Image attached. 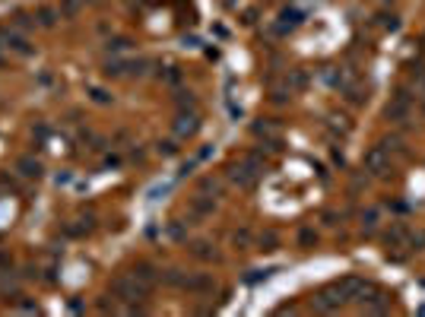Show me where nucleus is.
<instances>
[{"instance_id":"nucleus-8","label":"nucleus","mask_w":425,"mask_h":317,"mask_svg":"<svg viewBox=\"0 0 425 317\" xmlns=\"http://www.w3.org/2000/svg\"><path fill=\"white\" fill-rule=\"evenodd\" d=\"M276 241H280V238H276V232H267V235L261 238V245H264V251H273V248H276Z\"/></svg>"},{"instance_id":"nucleus-7","label":"nucleus","mask_w":425,"mask_h":317,"mask_svg":"<svg viewBox=\"0 0 425 317\" xmlns=\"http://www.w3.org/2000/svg\"><path fill=\"white\" fill-rule=\"evenodd\" d=\"M194 254H197L200 260H213V257H216V251L207 245V241H200V245H194Z\"/></svg>"},{"instance_id":"nucleus-6","label":"nucleus","mask_w":425,"mask_h":317,"mask_svg":"<svg viewBox=\"0 0 425 317\" xmlns=\"http://www.w3.org/2000/svg\"><path fill=\"white\" fill-rule=\"evenodd\" d=\"M20 169H23L26 178H39V172H42V169H39V162H32V159H23V162H20Z\"/></svg>"},{"instance_id":"nucleus-1","label":"nucleus","mask_w":425,"mask_h":317,"mask_svg":"<svg viewBox=\"0 0 425 317\" xmlns=\"http://www.w3.org/2000/svg\"><path fill=\"white\" fill-rule=\"evenodd\" d=\"M387 169H391V149H387V146L368 149V156H365V172H372V175L378 178V175H384Z\"/></svg>"},{"instance_id":"nucleus-4","label":"nucleus","mask_w":425,"mask_h":317,"mask_svg":"<svg viewBox=\"0 0 425 317\" xmlns=\"http://www.w3.org/2000/svg\"><path fill=\"white\" fill-rule=\"evenodd\" d=\"M406 108H410V102H406V96H400L391 108H387V118H391V121H400V118L406 115Z\"/></svg>"},{"instance_id":"nucleus-5","label":"nucleus","mask_w":425,"mask_h":317,"mask_svg":"<svg viewBox=\"0 0 425 317\" xmlns=\"http://www.w3.org/2000/svg\"><path fill=\"white\" fill-rule=\"evenodd\" d=\"M175 130H178V134H181V137H191V134H194V130H197V121H194V118H178V124H175Z\"/></svg>"},{"instance_id":"nucleus-3","label":"nucleus","mask_w":425,"mask_h":317,"mask_svg":"<svg viewBox=\"0 0 425 317\" xmlns=\"http://www.w3.org/2000/svg\"><path fill=\"white\" fill-rule=\"evenodd\" d=\"M184 289H191V292H213V279L210 276H191V279H184Z\"/></svg>"},{"instance_id":"nucleus-2","label":"nucleus","mask_w":425,"mask_h":317,"mask_svg":"<svg viewBox=\"0 0 425 317\" xmlns=\"http://www.w3.org/2000/svg\"><path fill=\"white\" fill-rule=\"evenodd\" d=\"M254 175H257V165H232V181L242 184V188H251L254 184Z\"/></svg>"},{"instance_id":"nucleus-12","label":"nucleus","mask_w":425,"mask_h":317,"mask_svg":"<svg viewBox=\"0 0 425 317\" xmlns=\"http://www.w3.org/2000/svg\"><path fill=\"white\" fill-rule=\"evenodd\" d=\"M159 153H165V156H172V153H175V143H162V146H159Z\"/></svg>"},{"instance_id":"nucleus-11","label":"nucleus","mask_w":425,"mask_h":317,"mask_svg":"<svg viewBox=\"0 0 425 317\" xmlns=\"http://www.w3.org/2000/svg\"><path fill=\"white\" fill-rule=\"evenodd\" d=\"M362 219H365V222H362L365 229H375V222H378V213H375V210H368V213H365Z\"/></svg>"},{"instance_id":"nucleus-10","label":"nucleus","mask_w":425,"mask_h":317,"mask_svg":"<svg viewBox=\"0 0 425 317\" xmlns=\"http://www.w3.org/2000/svg\"><path fill=\"white\" fill-rule=\"evenodd\" d=\"M194 210H197V213H210V210H213V200H194Z\"/></svg>"},{"instance_id":"nucleus-9","label":"nucleus","mask_w":425,"mask_h":317,"mask_svg":"<svg viewBox=\"0 0 425 317\" xmlns=\"http://www.w3.org/2000/svg\"><path fill=\"white\" fill-rule=\"evenodd\" d=\"M299 241H302V245L308 248V245H311V241H318V235H314L311 229H302V235H299Z\"/></svg>"}]
</instances>
